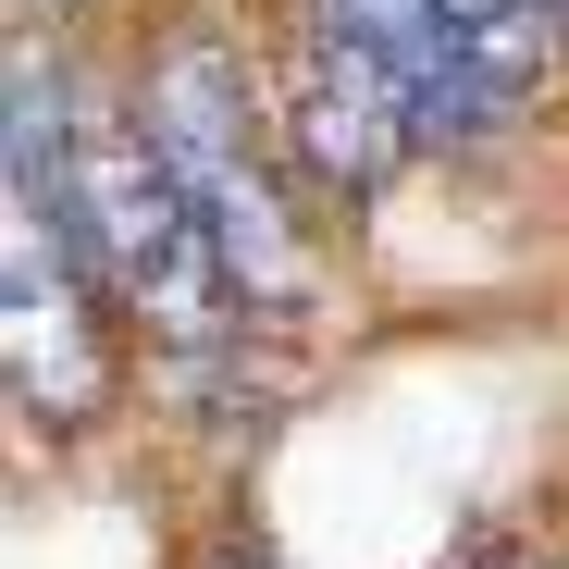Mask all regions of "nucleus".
I'll list each match as a JSON object with an SVG mask.
<instances>
[{"label": "nucleus", "instance_id": "4", "mask_svg": "<svg viewBox=\"0 0 569 569\" xmlns=\"http://www.w3.org/2000/svg\"><path fill=\"white\" fill-rule=\"evenodd\" d=\"M298 137H310V161L335 186H385V161L421 137V100L397 87V62L371 38H347L335 13H310V38H298Z\"/></svg>", "mask_w": 569, "mask_h": 569}, {"label": "nucleus", "instance_id": "2", "mask_svg": "<svg viewBox=\"0 0 569 569\" xmlns=\"http://www.w3.org/2000/svg\"><path fill=\"white\" fill-rule=\"evenodd\" d=\"M161 161L186 173V199H199V223L223 236L236 284H260V298H284L298 284V248H284V211H272V173H260V137H248V74L211 26H186L161 62H149V112Z\"/></svg>", "mask_w": 569, "mask_h": 569}, {"label": "nucleus", "instance_id": "5", "mask_svg": "<svg viewBox=\"0 0 569 569\" xmlns=\"http://www.w3.org/2000/svg\"><path fill=\"white\" fill-rule=\"evenodd\" d=\"M446 26H458L470 74H483V100H520V87L545 74V38H557L545 0H446Z\"/></svg>", "mask_w": 569, "mask_h": 569}, {"label": "nucleus", "instance_id": "1", "mask_svg": "<svg viewBox=\"0 0 569 569\" xmlns=\"http://www.w3.org/2000/svg\"><path fill=\"white\" fill-rule=\"evenodd\" d=\"M50 199H62L74 248L112 272V298H124L149 335L199 347V335L223 322L236 260H223V236L199 223V199H186V173L161 161V137H149V124L87 112V124L50 149Z\"/></svg>", "mask_w": 569, "mask_h": 569}, {"label": "nucleus", "instance_id": "3", "mask_svg": "<svg viewBox=\"0 0 569 569\" xmlns=\"http://www.w3.org/2000/svg\"><path fill=\"white\" fill-rule=\"evenodd\" d=\"M0 284H13V385L50 421H87L100 397V347H87V284H74V223L38 173H13V223H0Z\"/></svg>", "mask_w": 569, "mask_h": 569}]
</instances>
